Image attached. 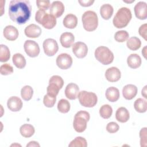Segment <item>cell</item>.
Segmentation results:
<instances>
[{
  "label": "cell",
  "mask_w": 147,
  "mask_h": 147,
  "mask_svg": "<svg viewBox=\"0 0 147 147\" xmlns=\"http://www.w3.org/2000/svg\"><path fill=\"white\" fill-rule=\"evenodd\" d=\"M32 7L29 1L12 0L9 5L10 18L19 25L25 24L31 16Z\"/></svg>",
  "instance_id": "1"
},
{
  "label": "cell",
  "mask_w": 147,
  "mask_h": 147,
  "mask_svg": "<svg viewBox=\"0 0 147 147\" xmlns=\"http://www.w3.org/2000/svg\"><path fill=\"white\" fill-rule=\"evenodd\" d=\"M131 12L130 10L126 7L120 8L115 15L113 23L117 28H123L126 27L131 19Z\"/></svg>",
  "instance_id": "2"
},
{
  "label": "cell",
  "mask_w": 147,
  "mask_h": 147,
  "mask_svg": "<svg viewBox=\"0 0 147 147\" xmlns=\"http://www.w3.org/2000/svg\"><path fill=\"white\" fill-rule=\"evenodd\" d=\"M35 20L47 29H51L56 25V18L41 9H39L36 13Z\"/></svg>",
  "instance_id": "3"
},
{
  "label": "cell",
  "mask_w": 147,
  "mask_h": 147,
  "mask_svg": "<svg viewBox=\"0 0 147 147\" xmlns=\"http://www.w3.org/2000/svg\"><path fill=\"white\" fill-rule=\"evenodd\" d=\"M84 29L88 32L95 30L98 25V18L96 13L91 10L85 11L82 16Z\"/></svg>",
  "instance_id": "4"
},
{
  "label": "cell",
  "mask_w": 147,
  "mask_h": 147,
  "mask_svg": "<svg viewBox=\"0 0 147 147\" xmlns=\"http://www.w3.org/2000/svg\"><path fill=\"white\" fill-rule=\"evenodd\" d=\"M90 118V114L86 111H79L74 117L73 126L75 130L78 133L83 132L87 127V123Z\"/></svg>",
  "instance_id": "5"
},
{
  "label": "cell",
  "mask_w": 147,
  "mask_h": 147,
  "mask_svg": "<svg viewBox=\"0 0 147 147\" xmlns=\"http://www.w3.org/2000/svg\"><path fill=\"white\" fill-rule=\"evenodd\" d=\"M96 59L104 65H109L111 64L114 60L113 53L110 49L104 46L98 47L94 53Z\"/></svg>",
  "instance_id": "6"
},
{
  "label": "cell",
  "mask_w": 147,
  "mask_h": 147,
  "mask_svg": "<svg viewBox=\"0 0 147 147\" xmlns=\"http://www.w3.org/2000/svg\"><path fill=\"white\" fill-rule=\"evenodd\" d=\"M78 98L80 105L86 107H92L98 102L96 95L92 92L81 91L79 92Z\"/></svg>",
  "instance_id": "7"
},
{
  "label": "cell",
  "mask_w": 147,
  "mask_h": 147,
  "mask_svg": "<svg viewBox=\"0 0 147 147\" xmlns=\"http://www.w3.org/2000/svg\"><path fill=\"white\" fill-rule=\"evenodd\" d=\"M43 49L44 53L48 56L55 55L59 50L57 41L53 38H47L43 42Z\"/></svg>",
  "instance_id": "8"
},
{
  "label": "cell",
  "mask_w": 147,
  "mask_h": 147,
  "mask_svg": "<svg viewBox=\"0 0 147 147\" xmlns=\"http://www.w3.org/2000/svg\"><path fill=\"white\" fill-rule=\"evenodd\" d=\"M24 48L26 53L31 57H37L40 53V47L36 41L28 40L24 44Z\"/></svg>",
  "instance_id": "9"
},
{
  "label": "cell",
  "mask_w": 147,
  "mask_h": 147,
  "mask_svg": "<svg viewBox=\"0 0 147 147\" xmlns=\"http://www.w3.org/2000/svg\"><path fill=\"white\" fill-rule=\"evenodd\" d=\"M57 65L62 69H67L70 68L72 64V58L68 53H63L58 55L56 58Z\"/></svg>",
  "instance_id": "10"
},
{
  "label": "cell",
  "mask_w": 147,
  "mask_h": 147,
  "mask_svg": "<svg viewBox=\"0 0 147 147\" xmlns=\"http://www.w3.org/2000/svg\"><path fill=\"white\" fill-rule=\"evenodd\" d=\"M72 52L77 57L80 59L83 58L87 54L88 47L85 43L78 41L73 44Z\"/></svg>",
  "instance_id": "11"
},
{
  "label": "cell",
  "mask_w": 147,
  "mask_h": 147,
  "mask_svg": "<svg viewBox=\"0 0 147 147\" xmlns=\"http://www.w3.org/2000/svg\"><path fill=\"white\" fill-rule=\"evenodd\" d=\"M136 17L141 20L147 18V5L145 2H138L134 7Z\"/></svg>",
  "instance_id": "12"
},
{
  "label": "cell",
  "mask_w": 147,
  "mask_h": 147,
  "mask_svg": "<svg viewBox=\"0 0 147 147\" xmlns=\"http://www.w3.org/2000/svg\"><path fill=\"white\" fill-rule=\"evenodd\" d=\"M65 10L64 5L61 1H53L50 6V14L54 16L55 18L59 17L62 16Z\"/></svg>",
  "instance_id": "13"
},
{
  "label": "cell",
  "mask_w": 147,
  "mask_h": 147,
  "mask_svg": "<svg viewBox=\"0 0 147 147\" xmlns=\"http://www.w3.org/2000/svg\"><path fill=\"white\" fill-rule=\"evenodd\" d=\"M79 92L78 86L74 83H71L67 84L65 89V96L70 100L76 99L78 97Z\"/></svg>",
  "instance_id": "14"
},
{
  "label": "cell",
  "mask_w": 147,
  "mask_h": 147,
  "mask_svg": "<svg viewBox=\"0 0 147 147\" xmlns=\"http://www.w3.org/2000/svg\"><path fill=\"white\" fill-rule=\"evenodd\" d=\"M121 76L120 70L115 67H112L108 68L105 72L106 79L110 82H115L118 81Z\"/></svg>",
  "instance_id": "15"
},
{
  "label": "cell",
  "mask_w": 147,
  "mask_h": 147,
  "mask_svg": "<svg viewBox=\"0 0 147 147\" xmlns=\"http://www.w3.org/2000/svg\"><path fill=\"white\" fill-rule=\"evenodd\" d=\"M7 106L8 109L11 111H18L22 109V102L18 96H11L7 100Z\"/></svg>",
  "instance_id": "16"
},
{
  "label": "cell",
  "mask_w": 147,
  "mask_h": 147,
  "mask_svg": "<svg viewBox=\"0 0 147 147\" xmlns=\"http://www.w3.org/2000/svg\"><path fill=\"white\" fill-rule=\"evenodd\" d=\"M41 28L34 24L29 25L24 30L25 35L30 38H36L39 37L41 34Z\"/></svg>",
  "instance_id": "17"
},
{
  "label": "cell",
  "mask_w": 147,
  "mask_h": 147,
  "mask_svg": "<svg viewBox=\"0 0 147 147\" xmlns=\"http://www.w3.org/2000/svg\"><path fill=\"white\" fill-rule=\"evenodd\" d=\"M137 87L135 85L129 84L123 87L122 95L126 99L131 100L136 96L137 94Z\"/></svg>",
  "instance_id": "18"
},
{
  "label": "cell",
  "mask_w": 147,
  "mask_h": 147,
  "mask_svg": "<svg viewBox=\"0 0 147 147\" xmlns=\"http://www.w3.org/2000/svg\"><path fill=\"white\" fill-rule=\"evenodd\" d=\"M3 36L8 40H16L18 37V31L17 29L12 25H7L3 29Z\"/></svg>",
  "instance_id": "19"
},
{
  "label": "cell",
  "mask_w": 147,
  "mask_h": 147,
  "mask_svg": "<svg viewBox=\"0 0 147 147\" xmlns=\"http://www.w3.org/2000/svg\"><path fill=\"white\" fill-rule=\"evenodd\" d=\"M75 41V37L71 32H64L60 37V41L61 45L64 48H69L73 45Z\"/></svg>",
  "instance_id": "20"
},
{
  "label": "cell",
  "mask_w": 147,
  "mask_h": 147,
  "mask_svg": "<svg viewBox=\"0 0 147 147\" xmlns=\"http://www.w3.org/2000/svg\"><path fill=\"white\" fill-rule=\"evenodd\" d=\"M130 118V114L129 111L124 107H121L118 108L115 113L116 119L121 123L126 122Z\"/></svg>",
  "instance_id": "21"
},
{
  "label": "cell",
  "mask_w": 147,
  "mask_h": 147,
  "mask_svg": "<svg viewBox=\"0 0 147 147\" xmlns=\"http://www.w3.org/2000/svg\"><path fill=\"white\" fill-rule=\"evenodd\" d=\"M142 61L141 57L136 53L130 55L127 58V63L131 68L136 69L140 67Z\"/></svg>",
  "instance_id": "22"
},
{
  "label": "cell",
  "mask_w": 147,
  "mask_h": 147,
  "mask_svg": "<svg viewBox=\"0 0 147 147\" xmlns=\"http://www.w3.org/2000/svg\"><path fill=\"white\" fill-rule=\"evenodd\" d=\"M64 26L68 29H74L78 24V18L73 14H68L63 21Z\"/></svg>",
  "instance_id": "23"
},
{
  "label": "cell",
  "mask_w": 147,
  "mask_h": 147,
  "mask_svg": "<svg viewBox=\"0 0 147 147\" xmlns=\"http://www.w3.org/2000/svg\"><path fill=\"white\" fill-rule=\"evenodd\" d=\"M105 95L108 100L111 102H114L118 100L120 95L119 91L117 88L110 87L106 90Z\"/></svg>",
  "instance_id": "24"
},
{
  "label": "cell",
  "mask_w": 147,
  "mask_h": 147,
  "mask_svg": "<svg viewBox=\"0 0 147 147\" xmlns=\"http://www.w3.org/2000/svg\"><path fill=\"white\" fill-rule=\"evenodd\" d=\"M113 6L109 3L103 4L100 8V16L104 20L110 19L113 14Z\"/></svg>",
  "instance_id": "25"
},
{
  "label": "cell",
  "mask_w": 147,
  "mask_h": 147,
  "mask_svg": "<svg viewBox=\"0 0 147 147\" xmlns=\"http://www.w3.org/2000/svg\"><path fill=\"white\" fill-rule=\"evenodd\" d=\"M20 131L22 136L25 138H29L34 134L35 129L32 125L25 123L20 127Z\"/></svg>",
  "instance_id": "26"
},
{
  "label": "cell",
  "mask_w": 147,
  "mask_h": 147,
  "mask_svg": "<svg viewBox=\"0 0 147 147\" xmlns=\"http://www.w3.org/2000/svg\"><path fill=\"white\" fill-rule=\"evenodd\" d=\"M12 60L15 66L20 69L24 68L26 65V60L25 57L21 53H17L13 56Z\"/></svg>",
  "instance_id": "27"
},
{
  "label": "cell",
  "mask_w": 147,
  "mask_h": 147,
  "mask_svg": "<svg viewBox=\"0 0 147 147\" xmlns=\"http://www.w3.org/2000/svg\"><path fill=\"white\" fill-rule=\"evenodd\" d=\"M126 45L127 48L130 50L136 51L140 48L141 45V42L139 38L136 36H133L129 38V40L127 41Z\"/></svg>",
  "instance_id": "28"
},
{
  "label": "cell",
  "mask_w": 147,
  "mask_h": 147,
  "mask_svg": "<svg viewBox=\"0 0 147 147\" xmlns=\"http://www.w3.org/2000/svg\"><path fill=\"white\" fill-rule=\"evenodd\" d=\"M134 107L136 111L143 113L146 112L147 109L146 100L142 98H138L134 103Z\"/></svg>",
  "instance_id": "29"
},
{
  "label": "cell",
  "mask_w": 147,
  "mask_h": 147,
  "mask_svg": "<svg viewBox=\"0 0 147 147\" xmlns=\"http://www.w3.org/2000/svg\"><path fill=\"white\" fill-rule=\"evenodd\" d=\"M33 90L30 86H25L21 90V95L22 98L26 101L30 100L33 96Z\"/></svg>",
  "instance_id": "30"
},
{
  "label": "cell",
  "mask_w": 147,
  "mask_h": 147,
  "mask_svg": "<svg viewBox=\"0 0 147 147\" xmlns=\"http://www.w3.org/2000/svg\"><path fill=\"white\" fill-rule=\"evenodd\" d=\"M113 113V109L109 105H103L99 109V114L104 119L109 118Z\"/></svg>",
  "instance_id": "31"
},
{
  "label": "cell",
  "mask_w": 147,
  "mask_h": 147,
  "mask_svg": "<svg viewBox=\"0 0 147 147\" xmlns=\"http://www.w3.org/2000/svg\"><path fill=\"white\" fill-rule=\"evenodd\" d=\"M10 52L9 48L3 44L0 45V61L6 62L10 59Z\"/></svg>",
  "instance_id": "32"
},
{
  "label": "cell",
  "mask_w": 147,
  "mask_h": 147,
  "mask_svg": "<svg viewBox=\"0 0 147 147\" xmlns=\"http://www.w3.org/2000/svg\"><path fill=\"white\" fill-rule=\"evenodd\" d=\"M87 146V142L86 140L82 137H76L74 140L71 141L68 146L69 147H86Z\"/></svg>",
  "instance_id": "33"
},
{
  "label": "cell",
  "mask_w": 147,
  "mask_h": 147,
  "mask_svg": "<svg viewBox=\"0 0 147 147\" xmlns=\"http://www.w3.org/2000/svg\"><path fill=\"white\" fill-rule=\"evenodd\" d=\"M57 109L61 113H67L70 110V103L65 99H60L57 103Z\"/></svg>",
  "instance_id": "34"
},
{
  "label": "cell",
  "mask_w": 147,
  "mask_h": 147,
  "mask_svg": "<svg viewBox=\"0 0 147 147\" xmlns=\"http://www.w3.org/2000/svg\"><path fill=\"white\" fill-rule=\"evenodd\" d=\"M129 37V33L124 30L117 31L114 35V38L117 42H123L126 41Z\"/></svg>",
  "instance_id": "35"
},
{
  "label": "cell",
  "mask_w": 147,
  "mask_h": 147,
  "mask_svg": "<svg viewBox=\"0 0 147 147\" xmlns=\"http://www.w3.org/2000/svg\"><path fill=\"white\" fill-rule=\"evenodd\" d=\"M60 90V88L59 87V86L55 83H49V85L47 88V94L52 96L56 97Z\"/></svg>",
  "instance_id": "36"
},
{
  "label": "cell",
  "mask_w": 147,
  "mask_h": 147,
  "mask_svg": "<svg viewBox=\"0 0 147 147\" xmlns=\"http://www.w3.org/2000/svg\"><path fill=\"white\" fill-rule=\"evenodd\" d=\"M56 100V97L50 96L47 94L44 95L43 98V103L47 107H52L55 105Z\"/></svg>",
  "instance_id": "37"
},
{
  "label": "cell",
  "mask_w": 147,
  "mask_h": 147,
  "mask_svg": "<svg viewBox=\"0 0 147 147\" xmlns=\"http://www.w3.org/2000/svg\"><path fill=\"white\" fill-rule=\"evenodd\" d=\"M0 72L2 75H8L13 72V68L9 64H3L0 67Z\"/></svg>",
  "instance_id": "38"
},
{
  "label": "cell",
  "mask_w": 147,
  "mask_h": 147,
  "mask_svg": "<svg viewBox=\"0 0 147 147\" xmlns=\"http://www.w3.org/2000/svg\"><path fill=\"white\" fill-rule=\"evenodd\" d=\"M49 83H55V84L58 86L61 89L63 86L64 80L61 76L59 75H53L50 78L49 80Z\"/></svg>",
  "instance_id": "39"
},
{
  "label": "cell",
  "mask_w": 147,
  "mask_h": 147,
  "mask_svg": "<svg viewBox=\"0 0 147 147\" xmlns=\"http://www.w3.org/2000/svg\"><path fill=\"white\" fill-rule=\"evenodd\" d=\"M140 137L141 146H146V127H144L141 129L140 131Z\"/></svg>",
  "instance_id": "40"
},
{
  "label": "cell",
  "mask_w": 147,
  "mask_h": 147,
  "mask_svg": "<svg viewBox=\"0 0 147 147\" xmlns=\"http://www.w3.org/2000/svg\"><path fill=\"white\" fill-rule=\"evenodd\" d=\"M119 125L115 122H109L106 126V130L110 133H114L118 131Z\"/></svg>",
  "instance_id": "41"
},
{
  "label": "cell",
  "mask_w": 147,
  "mask_h": 147,
  "mask_svg": "<svg viewBox=\"0 0 147 147\" xmlns=\"http://www.w3.org/2000/svg\"><path fill=\"white\" fill-rule=\"evenodd\" d=\"M36 5L38 9L47 10L51 6L49 1H36Z\"/></svg>",
  "instance_id": "42"
},
{
  "label": "cell",
  "mask_w": 147,
  "mask_h": 147,
  "mask_svg": "<svg viewBox=\"0 0 147 147\" xmlns=\"http://www.w3.org/2000/svg\"><path fill=\"white\" fill-rule=\"evenodd\" d=\"M146 29H147V24H144L140 26L138 29L139 34L145 40H147L146 39Z\"/></svg>",
  "instance_id": "43"
},
{
  "label": "cell",
  "mask_w": 147,
  "mask_h": 147,
  "mask_svg": "<svg viewBox=\"0 0 147 147\" xmlns=\"http://www.w3.org/2000/svg\"><path fill=\"white\" fill-rule=\"evenodd\" d=\"M78 2L82 6L87 7V6H90L91 5H92L93 3L94 2V1H92V0H82V1H78Z\"/></svg>",
  "instance_id": "44"
},
{
  "label": "cell",
  "mask_w": 147,
  "mask_h": 147,
  "mask_svg": "<svg viewBox=\"0 0 147 147\" xmlns=\"http://www.w3.org/2000/svg\"><path fill=\"white\" fill-rule=\"evenodd\" d=\"M29 146H40V144L36 141H32L29 142V144L26 145V147H29Z\"/></svg>",
  "instance_id": "45"
},
{
  "label": "cell",
  "mask_w": 147,
  "mask_h": 147,
  "mask_svg": "<svg viewBox=\"0 0 147 147\" xmlns=\"http://www.w3.org/2000/svg\"><path fill=\"white\" fill-rule=\"evenodd\" d=\"M146 86H145L143 89L142 90V91H141V94L145 98H147V95H146Z\"/></svg>",
  "instance_id": "46"
},
{
  "label": "cell",
  "mask_w": 147,
  "mask_h": 147,
  "mask_svg": "<svg viewBox=\"0 0 147 147\" xmlns=\"http://www.w3.org/2000/svg\"><path fill=\"white\" fill-rule=\"evenodd\" d=\"M142 54L144 56V57H145V59H146V46H145L144 47V48L142 50Z\"/></svg>",
  "instance_id": "47"
}]
</instances>
